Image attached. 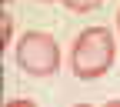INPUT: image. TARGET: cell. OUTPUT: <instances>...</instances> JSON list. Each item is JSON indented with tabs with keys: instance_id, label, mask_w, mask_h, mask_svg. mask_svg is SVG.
I'll return each mask as SVG.
<instances>
[{
	"instance_id": "obj_1",
	"label": "cell",
	"mask_w": 120,
	"mask_h": 107,
	"mask_svg": "<svg viewBox=\"0 0 120 107\" xmlns=\"http://www.w3.org/2000/svg\"><path fill=\"white\" fill-rule=\"evenodd\" d=\"M113 57H117V40L110 34V27H87L73 40L70 64L80 80H97L113 67Z\"/></svg>"
},
{
	"instance_id": "obj_3",
	"label": "cell",
	"mask_w": 120,
	"mask_h": 107,
	"mask_svg": "<svg viewBox=\"0 0 120 107\" xmlns=\"http://www.w3.org/2000/svg\"><path fill=\"white\" fill-rule=\"evenodd\" d=\"M64 4H67L73 13H87V10H97L100 0H64Z\"/></svg>"
},
{
	"instance_id": "obj_4",
	"label": "cell",
	"mask_w": 120,
	"mask_h": 107,
	"mask_svg": "<svg viewBox=\"0 0 120 107\" xmlns=\"http://www.w3.org/2000/svg\"><path fill=\"white\" fill-rule=\"evenodd\" d=\"M117 34H120V13H117Z\"/></svg>"
},
{
	"instance_id": "obj_2",
	"label": "cell",
	"mask_w": 120,
	"mask_h": 107,
	"mask_svg": "<svg viewBox=\"0 0 120 107\" xmlns=\"http://www.w3.org/2000/svg\"><path fill=\"white\" fill-rule=\"evenodd\" d=\"M17 67L34 77H50L60 67V47L43 30H27L17 40Z\"/></svg>"
}]
</instances>
